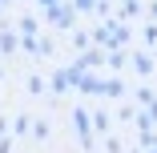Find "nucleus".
<instances>
[{"label": "nucleus", "mask_w": 157, "mask_h": 153, "mask_svg": "<svg viewBox=\"0 0 157 153\" xmlns=\"http://www.w3.org/2000/svg\"><path fill=\"white\" fill-rule=\"evenodd\" d=\"M77 77H81V69H60V73H56V81H52V85H56V89H69V85H73V81H77Z\"/></svg>", "instance_id": "obj_2"}, {"label": "nucleus", "mask_w": 157, "mask_h": 153, "mask_svg": "<svg viewBox=\"0 0 157 153\" xmlns=\"http://www.w3.org/2000/svg\"><path fill=\"white\" fill-rule=\"evenodd\" d=\"M48 16H52V24H60V28H69V24H73V12H69L65 4H52V12H48Z\"/></svg>", "instance_id": "obj_1"}, {"label": "nucleus", "mask_w": 157, "mask_h": 153, "mask_svg": "<svg viewBox=\"0 0 157 153\" xmlns=\"http://www.w3.org/2000/svg\"><path fill=\"white\" fill-rule=\"evenodd\" d=\"M40 4H48V8H52V4H56V0H40Z\"/></svg>", "instance_id": "obj_3"}]
</instances>
